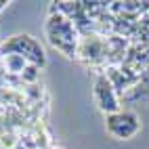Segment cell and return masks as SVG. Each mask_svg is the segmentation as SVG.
<instances>
[{
    "label": "cell",
    "instance_id": "cell-4",
    "mask_svg": "<svg viewBox=\"0 0 149 149\" xmlns=\"http://www.w3.org/2000/svg\"><path fill=\"white\" fill-rule=\"evenodd\" d=\"M4 61H6L8 72H13V74H19V72L23 74V69L27 67V59H25V57H21V55H15V53L6 55Z\"/></svg>",
    "mask_w": 149,
    "mask_h": 149
},
{
    "label": "cell",
    "instance_id": "cell-1",
    "mask_svg": "<svg viewBox=\"0 0 149 149\" xmlns=\"http://www.w3.org/2000/svg\"><path fill=\"white\" fill-rule=\"evenodd\" d=\"M4 51H6V55H11V53L21 55V57L29 59V61H34V65H44V61H46L42 46L27 34L13 36V40H8L4 44Z\"/></svg>",
    "mask_w": 149,
    "mask_h": 149
},
{
    "label": "cell",
    "instance_id": "cell-5",
    "mask_svg": "<svg viewBox=\"0 0 149 149\" xmlns=\"http://www.w3.org/2000/svg\"><path fill=\"white\" fill-rule=\"evenodd\" d=\"M36 78H38V65H27V67L23 69V80L36 82Z\"/></svg>",
    "mask_w": 149,
    "mask_h": 149
},
{
    "label": "cell",
    "instance_id": "cell-3",
    "mask_svg": "<svg viewBox=\"0 0 149 149\" xmlns=\"http://www.w3.org/2000/svg\"><path fill=\"white\" fill-rule=\"evenodd\" d=\"M95 99H97V105L101 107V111H105V113H109V116L120 111L116 91H113L111 82H109L105 76H99L97 82H95Z\"/></svg>",
    "mask_w": 149,
    "mask_h": 149
},
{
    "label": "cell",
    "instance_id": "cell-6",
    "mask_svg": "<svg viewBox=\"0 0 149 149\" xmlns=\"http://www.w3.org/2000/svg\"><path fill=\"white\" fill-rule=\"evenodd\" d=\"M4 6H6V2H4V0H0V11H4Z\"/></svg>",
    "mask_w": 149,
    "mask_h": 149
},
{
    "label": "cell",
    "instance_id": "cell-2",
    "mask_svg": "<svg viewBox=\"0 0 149 149\" xmlns=\"http://www.w3.org/2000/svg\"><path fill=\"white\" fill-rule=\"evenodd\" d=\"M139 128H141V122L130 111H118L107 116V132L116 139H130L139 132Z\"/></svg>",
    "mask_w": 149,
    "mask_h": 149
}]
</instances>
